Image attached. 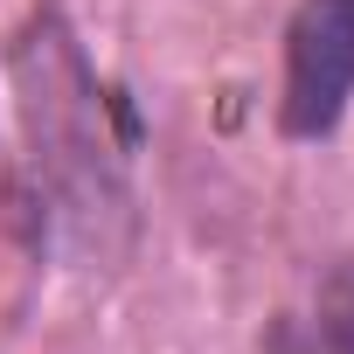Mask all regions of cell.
I'll return each instance as SVG.
<instances>
[{"label": "cell", "instance_id": "obj_2", "mask_svg": "<svg viewBox=\"0 0 354 354\" xmlns=\"http://www.w3.org/2000/svg\"><path fill=\"white\" fill-rule=\"evenodd\" d=\"M354 111V0H299L285 15L278 139L326 146Z\"/></svg>", "mask_w": 354, "mask_h": 354}, {"label": "cell", "instance_id": "obj_4", "mask_svg": "<svg viewBox=\"0 0 354 354\" xmlns=\"http://www.w3.org/2000/svg\"><path fill=\"white\" fill-rule=\"evenodd\" d=\"M271 354H299V347H292V326H278V333H271Z\"/></svg>", "mask_w": 354, "mask_h": 354}, {"label": "cell", "instance_id": "obj_3", "mask_svg": "<svg viewBox=\"0 0 354 354\" xmlns=\"http://www.w3.org/2000/svg\"><path fill=\"white\" fill-rule=\"evenodd\" d=\"M313 354H354V257H340L319 278V299H313Z\"/></svg>", "mask_w": 354, "mask_h": 354}, {"label": "cell", "instance_id": "obj_1", "mask_svg": "<svg viewBox=\"0 0 354 354\" xmlns=\"http://www.w3.org/2000/svg\"><path fill=\"white\" fill-rule=\"evenodd\" d=\"M0 70L15 91V160L0 174L8 230L35 264H111L139 216L132 160L146 146V118L132 91L91 63L56 0L28 8Z\"/></svg>", "mask_w": 354, "mask_h": 354}]
</instances>
